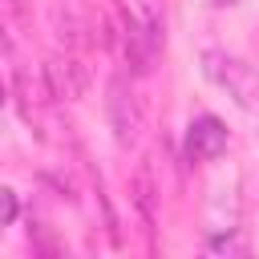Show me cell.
Instances as JSON below:
<instances>
[{"label": "cell", "mask_w": 259, "mask_h": 259, "mask_svg": "<svg viewBox=\"0 0 259 259\" xmlns=\"http://www.w3.org/2000/svg\"><path fill=\"white\" fill-rule=\"evenodd\" d=\"M202 69H206V77H210L219 89H227V93L235 97V105L259 113V73H255L247 61H239V57H231V53H223V49H206V53H202Z\"/></svg>", "instance_id": "obj_1"}, {"label": "cell", "mask_w": 259, "mask_h": 259, "mask_svg": "<svg viewBox=\"0 0 259 259\" xmlns=\"http://www.w3.org/2000/svg\"><path fill=\"white\" fill-rule=\"evenodd\" d=\"M186 162H214L227 150V125L214 113H202L186 125Z\"/></svg>", "instance_id": "obj_2"}, {"label": "cell", "mask_w": 259, "mask_h": 259, "mask_svg": "<svg viewBox=\"0 0 259 259\" xmlns=\"http://www.w3.org/2000/svg\"><path fill=\"white\" fill-rule=\"evenodd\" d=\"M105 113H109V125H113V134H117V142H121V146L138 138V130H142V113H138V101H134V93L125 89V81H121V77L109 85Z\"/></svg>", "instance_id": "obj_3"}, {"label": "cell", "mask_w": 259, "mask_h": 259, "mask_svg": "<svg viewBox=\"0 0 259 259\" xmlns=\"http://www.w3.org/2000/svg\"><path fill=\"white\" fill-rule=\"evenodd\" d=\"M49 81H53L57 97H77L85 89V77H81L77 61H49Z\"/></svg>", "instance_id": "obj_4"}, {"label": "cell", "mask_w": 259, "mask_h": 259, "mask_svg": "<svg viewBox=\"0 0 259 259\" xmlns=\"http://www.w3.org/2000/svg\"><path fill=\"white\" fill-rule=\"evenodd\" d=\"M20 214V202H16V190L12 186H0V227H12Z\"/></svg>", "instance_id": "obj_5"}, {"label": "cell", "mask_w": 259, "mask_h": 259, "mask_svg": "<svg viewBox=\"0 0 259 259\" xmlns=\"http://www.w3.org/2000/svg\"><path fill=\"white\" fill-rule=\"evenodd\" d=\"M206 251H214V255H223V251H243V239H235L231 227H227V235H210V239H206Z\"/></svg>", "instance_id": "obj_6"}, {"label": "cell", "mask_w": 259, "mask_h": 259, "mask_svg": "<svg viewBox=\"0 0 259 259\" xmlns=\"http://www.w3.org/2000/svg\"><path fill=\"white\" fill-rule=\"evenodd\" d=\"M219 8H235V4H243V0H214Z\"/></svg>", "instance_id": "obj_7"}, {"label": "cell", "mask_w": 259, "mask_h": 259, "mask_svg": "<svg viewBox=\"0 0 259 259\" xmlns=\"http://www.w3.org/2000/svg\"><path fill=\"white\" fill-rule=\"evenodd\" d=\"M4 101H8V93H4V81H0V105H4Z\"/></svg>", "instance_id": "obj_8"}]
</instances>
